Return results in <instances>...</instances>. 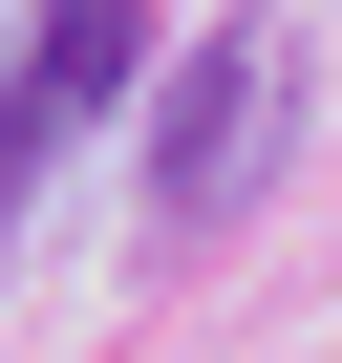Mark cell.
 <instances>
[{"label":"cell","mask_w":342,"mask_h":363,"mask_svg":"<svg viewBox=\"0 0 342 363\" xmlns=\"http://www.w3.org/2000/svg\"><path fill=\"white\" fill-rule=\"evenodd\" d=\"M65 128H43V86H0V214H22V171H43Z\"/></svg>","instance_id":"cell-3"},{"label":"cell","mask_w":342,"mask_h":363,"mask_svg":"<svg viewBox=\"0 0 342 363\" xmlns=\"http://www.w3.org/2000/svg\"><path fill=\"white\" fill-rule=\"evenodd\" d=\"M257 150H278V22H214L171 65V107H150V214H236Z\"/></svg>","instance_id":"cell-1"},{"label":"cell","mask_w":342,"mask_h":363,"mask_svg":"<svg viewBox=\"0 0 342 363\" xmlns=\"http://www.w3.org/2000/svg\"><path fill=\"white\" fill-rule=\"evenodd\" d=\"M150 65V0H43V43H22V86H43V128H86L107 86Z\"/></svg>","instance_id":"cell-2"}]
</instances>
